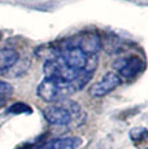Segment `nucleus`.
Instances as JSON below:
<instances>
[{
    "label": "nucleus",
    "instance_id": "f257e3e1",
    "mask_svg": "<svg viewBox=\"0 0 148 149\" xmlns=\"http://www.w3.org/2000/svg\"><path fill=\"white\" fill-rule=\"evenodd\" d=\"M92 77H81L77 81L64 82L44 78L36 87V95L45 102H59L69 99L75 92L81 91L91 81Z\"/></svg>",
    "mask_w": 148,
    "mask_h": 149
},
{
    "label": "nucleus",
    "instance_id": "f03ea898",
    "mask_svg": "<svg viewBox=\"0 0 148 149\" xmlns=\"http://www.w3.org/2000/svg\"><path fill=\"white\" fill-rule=\"evenodd\" d=\"M42 113L45 121L53 126H79L86 119V114L78 102L68 99L48 105L42 110Z\"/></svg>",
    "mask_w": 148,
    "mask_h": 149
},
{
    "label": "nucleus",
    "instance_id": "7ed1b4c3",
    "mask_svg": "<svg viewBox=\"0 0 148 149\" xmlns=\"http://www.w3.org/2000/svg\"><path fill=\"white\" fill-rule=\"evenodd\" d=\"M43 74L44 78L56 79V81L64 82H73L77 81L81 77H92L94 74L89 73H79L74 70L61 58L60 56H56L51 60H47L43 64Z\"/></svg>",
    "mask_w": 148,
    "mask_h": 149
},
{
    "label": "nucleus",
    "instance_id": "20e7f679",
    "mask_svg": "<svg viewBox=\"0 0 148 149\" xmlns=\"http://www.w3.org/2000/svg\"><path fill=\"white\" fill-rule=\"evenodd\" d=\"M113 69L119 78H124L126 81L134 79L138 77L146 68V62L142 57L131 54L127 57H119L113 62Z\"/></svg>",
    "mask_w": 148,
    "mask_h": 149
},
{
    "label": "nucleus",
    "instance_id": "39448f33",
    "mask_svg": "<svg viewBox=\"0 0 148 149\" xmlns=\"http://www.w3.org/2000/svg\"><path fill=\"white\" fill-rule=\"evenodd\" d=\"M74 47L79 48L87 54H98L103 48V42L95 31H83L78 35L69 38Z\"/></svg>",
    "mask_w": 148,
    "mask_h": 149
},
{
    "label": "nucleus",
    "instance_id": "423d86ee",
    "mask_svg": "<svg viewBox=\"0 0 148 149\" xmlns=\"http://www.w3.org/2000/svg\"><path fill=\"white\" fill-rule=\"evenodd\" d=\"M119 84H121V78L114 71H108L101 77V79H99L91 86L89 93L92 97H104L112 91H114Z\"/></svg>",
    "mask_w": 148,
    "mask_h": 149
},
{
    "label": "nucleus",
    "instance_id": "0eeeda50",
    "mask_svg": "<svg viewBox=\"0 0 148 149\" xmlns=\"http://www.w3.org/2000/svg\"><path fill=\"white\" fill-rule=\"evenodd\" d=\"M82 145V139L77 136L56 137L40 144L36 149H78Z\"/></svg>",
    "mask_w": 148,
    "mask_h": 149
},
{
    "label": "nucleus",
    "instance_id": "6e6552de",
    "mask_svg": "<svg viewBox=\"0 0 148 149\" xmlns=\"http://www.w3.org/2000/svg\"><path fill=\"white\" fill-rule=\"evenodd\" d=\"M20 53L13 48H0V75L18 62Z\"/></svg>",
    "mask_w": 148,
    "mask_h": 149
},
{
    "label": "nucleus",
    "instance_id": "1a4fd4ad",
    "mask_svg": "<svg viewBox=\"0 0 148 149\" xmlns=\"http://www.w3.org/2000/svg\"><path fill=\"white\" fill-rule=\"evenodd\" d=\"M31 111H33L31 108L27 104L22 102V101L15 102V104H12L9 108L7 109L8 114H31Z\"/></svg>",
    "mask_w": 148,
    "mask_h": 149
},
{
    "label": "nucleus",
    "instance_id": "9d476101",
    "mask_svg": "<svg viewBox=\"0 0 148 149\" xmlns=\"http://www.w3.org/2000/svg\"><path fill=\"white\" fill-rule=\"evenodd\" d=\"M15 92V88L12 84H9L8 82L0 81V104L5 102Z\"/></svg>",
    "mask_w": 148,
    "mask_h": 149
},
{
    "label": "nucleus",
    "instance_id": "9b49d317",
    "mask_svg": "<svg viewBox=\"0 0 148 149\" xmlns=\"http://www.w3.org/2000/svg\"><path fill=\"white\" fill-rule=\"evenodd\" d=\"M130 137L134 143L139 144V143L144 141L147 139V130L144 127H136L130 131Z\"/></svg>",
    "mask_w": 148,
    "mask_h": 149
},
{
    "label": "nucleus",
    "instance_id": "f8f14e48",
    "mask_svg": "<svg viewBox=\"0 0 148 149\" xmlns=\"http://www.w3.org/2000/svg\"><path fill=\"white\" fill-rule=\"evenodd\" d=\"M17 149H34V145H31V144H25V145H21V147H18Z\"/></svg>",
    "mask_w": 148,
    "mask_h": 149
}]
</instances>
